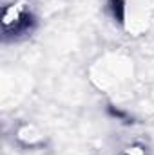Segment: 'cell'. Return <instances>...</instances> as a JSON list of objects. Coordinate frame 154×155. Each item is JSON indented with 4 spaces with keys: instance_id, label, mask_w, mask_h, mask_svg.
<instances>
[{
    "instance_id": "6da1fadb",
    "label": "cell",
    "mask_w": 154,
    "mask_h": 155,
    "mask_svg": "<svg viewBox=\"0 0 154 155\" xmlns=\"http://www.w3.org/2000/svg\"><path fill=\"white\" fill-rule=\"evenodd\" d=\"M33 22L31 11L24 2H13L2 11V31L5 36H16L29 31Z\"/></svg>"
}]
</instances>
